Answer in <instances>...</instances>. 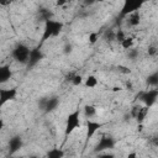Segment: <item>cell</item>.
<instances>
[{"instance_id":"44dd1931","label":"cell","mask_w":158,"mask_h":158,"mask_svg":"<svg viewBox=\"0 0 158 158\" xmlns=\"http://www.w3.org/2000/svg\"><path fill=\"white\" fill-rule=\"evenodd\" d=\"M126 36H127V35H126L122 30H118V31H116V32H115V40H116L118 43H120V42H121Z\"/></svg>"},{"instance_id":"603a6c76","label":"cell","mask_w":158,"mask_h":158,"mask_svg":"<svg viewBox=\"0 0 158 158\" xmlns=\"http://www.w3.org/2000/svg\"><path fill=\"white\" fill-rule=\"evenodd\" d=\"M12 2H14V0H0V6L6 7V6H10Z\"/></svg>"},{"instance_id":"d4e9b609","label":"cell","mask_w":158,"mask_h":158,"mask_svg":"<svg viewBox=\"0 0 158 158\" xmlns=\"http://www.w3.org/2000/svg\"><path fill=\"white\" fill-rule=\"evenodd\" d=\"M68 2V0H56V6H64Z\"/></svg>"},{"instance_id":"484cf974","label":"cell","mask_w":158,"mask_h":158,"mask_svg":"<svg viewBox=\"0 0 158 158\" xmlns=\"http://www.w3.org/2000/svg\"><path fill=\"white\" fill-rule=\"evenodd\" d=\"M4 127H5V122H4V120H2V118H0V131H1Z\"/></svg>"},{"instance_id":"7402d4cb","label":"cell","mask_w":158,"mask_h":158,"mask_svg":"<svg viewBox=\"0 0 158 158\" xmlns=\"http://www.w3.org/2000/svg\"><path fill=\"white\" fill-rule=\"evenodd\" d=\"M98 40H99V33H98V32H91V33L89 35L88 41H89V43H90V44L96 43V41H98Z\"/></svg>"},{"instance_id":"8992f818","label":"cell","mask_w":158,"mask_h":158,"mask_svg":"<svg viewBox=\"0 0 158 158\" xmlns=\"http://www.w3.org/2000/svg\"><path fill=\"white\" fill-rule=\"evenodd\" d=\"M114 146H115V139L109 135H104L100 137L98 144L95 146V152H102L106 149H112Z\"/></svg>"},{"instance_id":"d6986e66","label":"cell","mask_w":158,"mask_h":158,"mask_svg":"<svg viewBox=\"0 0 158 158\" xmlns=\"http://www.w3.org/2000/svg\"><path fill=\"white\" fill-rule=\"evenodd\" d=\"M70 83L73 84V85H75V86H78V85H80L81 83H83V77L80 75V74H74L73 75V78L70 79Z\"/></svg>"},{"instance_id":"7a4b0ae2","label":"cell","mask_w":158,"mask_h":158,"mask_svg":"<svg viewBox=\"0 0 158 158\" xmlns=\"http://www.w3.org/2000/svg\"><path fill=\"white\" fill-rule=\"evenodd\" d=\"M79 126H80V109H75L73 112H70V114L67 116L64 135H65V136L72 135Z\"/></svg>"},{"instance_id":"2e32d148","label":"cell","mask_w":158,"mask_h":158,"mask_svg":"<svg viewBox=\"0 0 158 158\" xmlns=\"http://www.w3.org/2000/svg\"><path fill=\"white\" fill-rule=\"evenodd\" d=\"M83 112H84V116L85 117L91 118V117H94L96 115V109L93 105H85L84 109H83Z\"/></svg>"},{"instance_id":"9a60e30c","label":"cell","mask_w":158,"mask_h":158,"mask_svg":"<svg viewBox=\"0 0 158 158\" xmlns=\"http://www.w3.org/2000/svg\"><path fill=\"white\" fill-rule=\"evenodd\" d=\"M133 42H135V38L131 37V36H126L121 42H120V46L123 48V49H131L132 46H133Z\"/></svg>"},{"instance_id":"7c38bea8","label":"cell","mask_w":158,"mask_h":158,"mask_svg":"<svg viewBox=\"0 0 158 158\" xmlns=\"http://www.w3.org/2000/svg\"><path fill=\"white\" fill-rule=\"evenodd\" d=\"M41 58H42V53H41L40 48L31 49V52H30V58H28L27 64H28V65H35L37 62H40Z\"/></svg>"},{"instance_id":"9c48e42d","label":"cell","mask_w":158,"mask_h":158,"mask_svg":"<svg viewBox=\"0 0 158 158\" xmlns=\"http://www.w3.org/2000/svg\"><path fill=\"white\" fill-rule=\"evenodd\" d=\"M104 125H105L104 122H98V121L88 120V121H86V138L90 139Z\"/></svg>"},{"instance_id":"4fadbf2b","label":"cell","mask_w":158,"mask_h":158,"mask_svg":"<svg viewBox=\"0 0 158 158\" xmlns=\"http://www.w3.org/2000/svg\"><path fill=\"white\" fill-rule=\"evenodd\" d=\"M21 146H22V141H21V138H20L19 136L12 137V138L10 139V142H9V148H10V152H11V153L19 151V149L21 148Z\"/></svg>"},{"instance_id":"5bb4252c","label":"cell","mask_w":158,"mask_h":158,"mask_svg":"<svg viewBox=\"0 0 158 158\" xmlns=\"http://www.w3.org/2000/svg\"><path fill=\"white\" fill-rule=\"evenodd\" d=\"M59 104V100L57 98H51V99H47L44 101V110L46 111H52L54 110Z\"/></svg>"},{"instance_id":"f1b7e54d","label":"cell","mask_w":158,"mask_h":158,"mask_svg":"<svg viewBox=\"0 0 158 158\" xmlns=\"http://www.w3.org/2000/svg\"><path fill=\"white\" fill-rule=\"evenodd\" d=\"M0 28H1V27H0Z\"/></svg>"},{"instance_id":"8fae6325","label":"cell","mask_w":158,"mask_h":158,"mask_svg":"<svg viewBox=\"0 0 158 158\" xmlns=\"http://www.w3.org/2000/svg\"><path fill=\"white\" fill-rule=\"evenodd\" d=\"M12 73L9 65H0V84L6 83L11 78Z\"/></svg>"},{"instance_id":"ffe728a7","label":"cell","mask_w":158,"mask_h":158,"mask_svg":"<svg viewBox=\"0 0 158 158\" xmlns=\"http://www.w3.org/2000/svg\"><path fill=\"white\" fill-rule=\"evenodd\" d=\"M147 83H148L149 85L156 86V85H157V83H158V74H157V73H153L152 75H149V77H148V79H147Z\"/></svg>"},{"instance_id":"5b68a950","label":"cell","mask_w":158,"mask_h":158,"mask_svg":"<svg viewBox=\"0 0 158 158\" xmlns=\"http://www.w3.org/2000/svg\"><path fill=\"white\" fill-rule=\"evenodd\" d=\"M17 89L16 88H0V107H2L6 102L16 99Z\"/></svg>"},{"instance_id":"52a82bcc","label":"cell","mask_w":158,"mask_h":158,"mask_svg":"<svg viewBox=\"0 0 158 158\" xmlns=\"http://www.w3.org/2000/svg\"><path fill=\"white\" fill-rule=\"evenodd\" d=\"M157 96H158V90H157V89H149V90H147V91L141 93L139 99H141V101H142L146 106L151 107V106L156 102Z\"/></svg>"},{"instance_id":"277c9868","label":"cell","mask_w":158,"mask_h":158,"mask_svg":"<svg viewBox=\"0 0 158 158\" xmlns=\"http://www.w3.org/2000/svg\"><path fill=\"white\" fill-rule=\"evenodd\" d=\"M146 0H123L122 9H121V15L127 16L131 12L139 11V9L143 6Z\"/></svg>"},{"instance_id":"30bf717a","label":"cell","mask_w":158,"mask_h":158,"mask_svg":"<svg viewBox=\"0 0 158 158\" xmlns=\"http://www.w3.org/2000/svg\"><path fill=\"white\" fill-rule=\"evenodd\" d=\"M141 22V14L139 11H135V12H131L127 15V23L132 27H136L138 26Z\"/></svg>"},{"instance_id":"83f0119b","label":"cell","mask_w":158,"mask_h":158,"mask_svg":"<svg viewBox=\"0 0 158 158\" xmlns=\"http://www.w3.org/2000/svg\"><path fill=\"white\" fill-rule=\"evenodd\" d=\"M20 1H23V0H20Z\"/></svg>"},{"instance_id":"3957f363","label":"cell","mask_w":158,"mask_h":158,"mask_svg":"<svg viewBox=\"0 0 158 158\" xmlns=\"http://www.w3.org/2000/svg\"><path fill=\"white\" fill-rule=\"evenodd\" d=\"M30 52H31V49H30L26 44L20 43V44H17V46L14 48V51H12V57H14V59H15L16 62L22 63V64H27L28 58H30Z\"/></svg>"},{"instance_id":"ba28073f","label":"cell","mask_w":158,"mask_h":158,"mask_svg":"<svg viewBox=\"0 0 158 158\" xmlns=\"http://www.w3.org/2000/svg\"><path fill=\"white\" fill-rule=\"evenodd\" d=\"M148 111H149V107H148V106H146V105H143V106L136 105V106H133V109H132V116L136 118V121H137L138 123H142V122L144 121V118H146Z\"/></svg>"},{"instance_id":"4316f807","label":"cell","mask_w":158,"mask_h":158,"mask_svg":"<svg viewBox=\"0 0 158 158\" xmlns=\"http://www.w3.org/2000/svg\"><path fill=\"white\" fill-rule=\"evenodd\" d=\"M94 1H95V0H88L86 4H91V2H94Z\"/></svg>"},{"instance_id":"cb8c5ba5","label":"cell","mask_w":158,"mask_h":158,"mask_svg":"<svg viewBox=\"0 0 158 158\" xmlns=\"http://www.w3.org/2000/svg\"><path fill=\"white\" fill-rule=\"evenodd\" d=\"M156 53H157L156 46H151V47L148 48V54H149V56H156Z\"/></svg>"},{"instance_id":"6da1fadb","label":"cell","mask_w":158,"mask_h":158,"mask_svg":"<svg viewBox=\"0 0 158 158\" xmlns=\"http://www.w3.org/2000/svg\"><path fill=\"white\" fill-rule=\"evenodd\" d=\"M63 27H64L63 22L57 21V20H53V19H46L41 43L46 42L47 40H49V38H52V37L58 36V35L60 33V31L63 30Z\"/></svg>"},{"instance_id":"ac0fdd59","label":"cell","mask_w":158,"mask_h":158,"mask_svg":"<svg viewBox=\"0 0 158 158\" xmlns=\"http://www.w3.org/2000/svg\"><path fill=\"white\" fill-rule=\"evenodd\" d=\"M63 156H64V152L59 148H53L47 153V157L49 158H62Z\"/></svg>"},{"instance_id":"e0dca14e","label":"cell","mask_w":158,"mask_h":158,"mask_svg":"<svg viewBox=\"0 0 158 158\" xmlns=\"http://www.w3.org/2000/svg\"><path fill=\"white\" fill-rule=\"evenodd\" d=\"M98 83H99V80H98V78L95 75H88L84 84H85L86 88H95L98 85Z\"/></svg>"}]
</instances>
